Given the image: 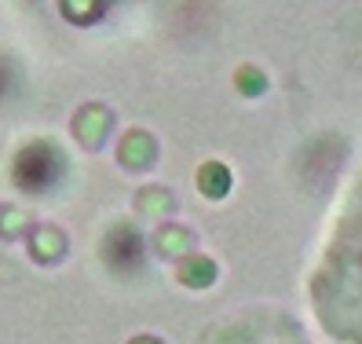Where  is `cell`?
I'll use <instances>...</instances> for the list:
<instances>
[{
	"mask_svg": "<svg viewBox=\"0 0 362 344\" xmlns=\"http://www.w3.org/2000/svg\"><path fill=\"white\" fill-rule=\"evenodd\" d=\"M106 256L117 264V268H132L139 256H143V242H139V234L129 231V227H117L110 234V242H106Z\"/></svg>",
	"mask_w": 362,
	"mask_h": 344,
	"instance_id": "2",
	"label": "cell"
},
{
	"mask_svg": "<svg viewBox=\"0 0 362 344\" xmlns=\"http://www.w3.org/2000/svg\"><path fill=\"white\" fill-rule=\"evenodd\" d=\"M59 172V154L48 143H33L26 147L15 161V180L23 183L26 190H45Z\"/></svg>",
	"mask_w": 362,
	"mask_h": 344,
	"instance_id": "1",
	"label": "cell"
}]
</instances>
